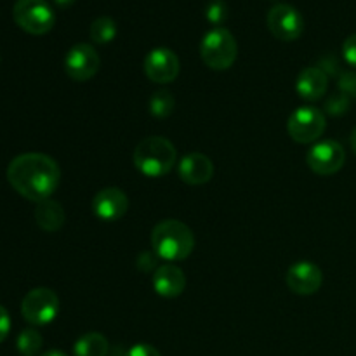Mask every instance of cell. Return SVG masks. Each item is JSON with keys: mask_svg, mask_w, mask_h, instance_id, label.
Masks as SVG:
<instances>
[{"mask_svg": "<svg viewBox=\"0 0 356 356\" xmlns=\"http://www.w3.org/2000/svg\"><path fill=\"white\" fill-rule=\"evenodd\" d=\"M10 186L31 202H44L58 190L61 170L58 162L45 153H23L7 167Z\"/></svg>", "mask_w": 356, "mask_h": 356, "instance_id": "cell-1", "label": "cell"}, {"mask_svg": "<svg viewBox=\"0 0 356 356\" xmlns=\"http://www.w3.org/2000/svg\"><path fill=\"white\" fill-rule=\"evenodd\" d=\"M153 252L159 259L167 263L183 261L193 252L195 236L193 232L177 219H163L156 222L152 232Z\"/></svg>", "mask_w": 356, "mask_h": 356, "instance_id": "cell-2", "label": "cell"}, {"mask_svg": "<svg viewBox=\"0 0 356 356\" xmlns=\"http://www.w3.org/2000/svg\"><path fill=\"white\" fill-rule=\"evenodd\" d=\"M134 165L143 176L162 177L176 165L177 152L172 143L162 136L145 138L134 149Z\"/></svg>", "mask_w": 356, "mask_h": 356, "instance_id": "cell-3", "label": "cell"}, {"mask_svg": "<svg viewBox=\"0 0 356 356\" xmlns=\"http://www.w3.org/2000/svg\"><path fill=\"white\" fill-rule=\"evenodd\" d=\"M236 54H238V45H236L235 37L225 26L212 28L202 38V61L211 70L225 72V70L232 68L233 63L236 61Z\"/></svg>", "mask_w": 356, "mask_h": 356, "instance_id": "cell-4", "label": "cell"}, {"mask_svg": "<svg viewBox=\"0 0 356 356\" xmlns=\"http://www.w3.org/2000/svg\"><path fill=\"white\" fill-rule=\"evenodd\" d=\"M13 17L17 26L30 35H45L54 28L56 14L45 0H16Z\"/></svg>", "mask_w": 356, "mask_h": 356, "instance_id": "cell-5", "label": "cell"}, {"mask_svg": "<svg viewBox=\"0 0 356 356\" xmlns=\"http://www.w3.org/2000/svg\"><path fill=\"white\" fill-rule=\"evenodd\" d=\"M59 313V298L47 287L31 289L21 302V315L31 325H49Z\"/></svg>", "mask_w": 356, "mask_h": 356, "instance_id": "cell-6", "label": "cell"}, {"mask_svg": "<svg viewBox=\"0 0 356 356\" xmlns=\"http://www.w3.org/2000/svg\"><path fill=\"white\" fill-rule=\"evenodd\" d=\"M327 120L325 115L313 106H301L294 110V113L289 117L287 132L296 143L309 145L322 138L325 132Z\"/></svg>", "mask_w": 356, "mask_h": 356, "instance_id": "cell-7", "label": "cell"}, {"mask_svg": "<svg viewBox=\"0 0 356 356\" xmlns=\"http://www.w3.org/2000/svg\"><path fill=\"white\" fill-rule=\"evenodd\" d=\"M271 35L282 42H294L305 31V19L294 6L277 3L270 9L266 17Z\"/></svg>", "mask_w": 356, "mask_h": 356, "instance_id": "cell-8", "label": "cell"}, {"mask_svg": "<svg viewBox=\"0 0 356 356\" xmlns=\"http://www.w3.org/2000/svg\"><path fill=\"white\" fill-rule=\"evenodd\" d=\"M344 162H346V152L343 145L332 139L318 141L306 153V163L318 176H332L339 172Z\"/></svg>", "mask_w": 356, "mask_h": 356, "instance_id": "cell-9", "label": "cell"}, {"mask_svg": "<svg viewBox=\"0 0 356 356\" xmlns=\"http://www.w3.org/2000/svg\"><path fill=\"white\" fill-rule=\"evenodd\" d=\"M101 65L99 54L90 44H75L65 58V72L75 82H87L97 73Z\"/></svg>", "mask_w": 356, "mask_h": 356, "instance_id": "cell-10", "label": "cell"}, {"mask_svg": "<svg viewBox=\"0 0 356 356\" xmlns=\"http://www.w3.org/2000/svg\"><path fill=\"white\" fill-rule=\"evenodd\" d=\"M181 70L176 52L167 47H156L145 58V73L152 82L170 83L177 79Z\"/></svg>", "mask_w": 356, "mask_h": 356, "instance_id": "cell-11", "label": "cell"}, {"mask_svg": "<svg viewBox=\"0 0 356 356\" xmlns=\"http://www.w3.org/2000/svg\"><path fill=\"white\" fill-rule=\"evenodd\" d=\"M285 282L294 294L312 296L322 287L323 275L322 270L312 261H298L289 268Z\"/></svg>", "mask_w": 356, "mask_h": 356, "instance_id": "cell-12", "label": "cell"}, {"mask_svg": "<svg viewBox=\"0 0 356 356\" xmlns=\"http://www.w3.org/2000/svg\"><path fill=\"white\" fill-rule=\"evenodd\" d=\"M129 209V198L125 191L120 188H104L99 193H96L92 200V211L97 219L104 222H113L124 218Z\"/></svg>", "mask_w": 356, "mask_h": 356, "instance_id": "cell-13", "label": "cell"}, {"mask_svg": "<svg viewBox=\"0 0 356 356\" xmlns=\"http://www.w3.org/2000/svg\"><path fill=\"white\" fill-rule=\"evenodd\" d=\"M177 172L183 183L191 184V186H200V184L209 183L214 176V163L204 153H188L179 160Z\"/></svg>", "mask_w": 356, "mask_h": 356, "instance_id": "cell-14", "label": "cell"}, {"mask_svg": "<svg viewBox=\"0 0 356 356\" xmlns=\"http://www.w3.org/2000/svg\"><path fill=\"white\" fill-rule=\"evenodd\" d=\"M152 285L155 292L162 298L172 299L183 294L186 287V277L179 266L172 263H165L155 270L152 277Z\"/></svg>", "mask_w": 356, "mask_h": 356, "instance_id": "cell-15", "label": "cell"}, {"mask_svg": "<svg viewBox=\"0 0 356 356\" xmlns=\"http://www.w3.org/2000/svg\"><path fill=\"white\" fill-rule=\"evenodd\" d=\"M329 87V76L318 66H308L299 73L296 80V90L305 101H318L325 96Z\"/></svg>", "mask_w": 356, "mask_h": 356, "instance_id": "cell-16", "label": "cell"}, {"mask_svg": "<svg viewBox=\"0 0 356 356\" xmlns=\"http://www.w3.org/2000/svg\"><path fill=\"white\" fill-rule=\"evenodd\" d=\"M35 221L37 225L40 226L44 232L49 233H54L58 229L63 228L66 221V214H65V209L59 202L52 200V198H47L44 202H38L37 207H35Z\"/></svg>", "mask_w": 356, "mask_h": 356, "instance_id": "cell-17", "label": "cell"}, {"mask_svg": "<svg viewBox=\"0 0 356 356\" xmlns=\"http://www.w3.org/2000/svg\"><path fill=\"white\" fill-rule=\"evenodd\" d=\"M110 351L106 337L99 332H89L80 337L73 346L75 356H106Z\"/></svg>", "mask_w": 356, "mask_h": 356, "instance_id": "cell-18", "label": "cell"}, {"mask_svg": "<svg viewBox=\"0 0 356 356\" xmlns=\"http://www.w3.org/2000/svg\"><path fill=\"white\" fill-rule=\"evenodd\" d=\"M90 40L96 42V44L104 45L110 44L117 37V23H115L113 17L110 16H99L90 23L89 28Z\"/></svg>", "mask_w": 356, "mask_h": 356, "instance_id": "cell-19", "label": "cell"}, {"mask_svg": "<svg viewBox=\"0 0 356 356\" xmlns=\"http://www.w3.org/2000/svg\"><path fill=\"white\" fill-rule=\"evenodd\" d=\"M174 106H176V99H174L172 92L165 89L156 90L148 103L149 113H152L155 118L170 117L174 111Z\"/></svg>", "mask_w": 356, "mask_h": 356, "instance_id": "cell-20", "label": "cell"}, {"mask_svg": "<svg viewBox=\"0 0 356 356\" xmlns=\"http://www.w3.org/2000/svg\"><path fill=\"white\" fill-rule=\"evenodd\" d=\"M42 336L35 329H24L16 339V348L23 356H37L42 348Z\"/></svg>", "mask_w": 356, "mask_h": 356, "instance_id": "cell-21", "label": "cell"}, {"mask_svg": "<svg viewBox=\"0 0 356 356\" xmlns=\"http://www.w3.org/2000/svg\"><path fill=\"white\" fill-rule=\"evenodd\" d=\"M228 14L229 10L225 0H211L205 7V17L209 19V23L214 24V28L221 26L228 19Z\"/></svg>", "mask_w": 356, "mask_h": 356, "instance_id": "cell-22", "label": "cell"}, {"mask_svg": "<svg viewBox=\"0 0 356 356\" xmlns=\"http://www.w3.org/2000/svg\"><path fill=\"white\" fill-rule=\"evenodd\" d=\"M350 108V97L343 92L332 94L329 99L325 101V111L332 117H339V115H344Z\"/></svg>", "mask_w": 356, "mask_h": 356, "instance_id": "cell-23", "label": "cell"}, {"mask_svg": "<svg viewBox=\"0 0 356 356\" xmlns=\"http://www.w3.org/2000/svg\"><path fill=\"white\" fill-rule=\"evenodd\" d=\"M339 89L348 97H356V72H346L341 75Z\"/></svg>", "mask_w": 356, "mask_h": 356, "instance_id": "cell-24", "label": "cell"}, {"mask_svg": "<svg viewBox=\"0 0 356 356\" xmlns=\"http://www.w3.org/2000/svg\"><path fill=\"white\" fill-rule=\"evenodd\" d=\"M343 58L350 66L356 68V33L350 35L343 44Z\"/></svg>", "mask_w": 356, "mask_h": 356, "instance_id": "cell-25", "label": "cell"}, {"mask_svg": "<svg viewBox=\"0 0 356 356\" xmlns=\"http://www.w3.org/2000/svg\"><path fill=\"white\" fill-rule=\"evenodd\" d=\"M125 356H162V355H160V351L156 350L155 346H152V344L141 343V344H134Z\"/></svg>", "mask_w": 356, "mask_h": 356, "instance_id": "cell-26", "label": "cell"}, {"mask_svg": "<svg viewBox=\"0 0 356 356\" xmlns=\"http://www.w3.org/2000/svg\"><path fill=\"white\" fill-rule=\"evenodd\" d=\"M320 70H322L323 73H325L327 76L329 75H337V72H339V65H337L336 58L334 56H323L322 59H320L318 65Z\"/></svg>", "mask_w": 356, "mask_h": 356, "instance_id": "cell-27", "label": "cell"}, {"mask_svg": "<svg viewBox=\"0 0 356 356\" xmlns=\"http://www.w3.org/2000/svg\"><path fill=\"white\" fill-rule=\"evenodd\" d=\"M10 332V316L3 306H0V343L6 341V337Z\"/></svg>", "mask_w": 356, "mask_h": 356, "instance_id": "cell-28", "label": "cell"}, {"mask_svg": "<svg viewBox=\"0 0 356 356\" xmlns=\"http://www.w3.org/2000/svg\"><path fill=\"white\" fill-rule=\"evenodd\" d=\"M76 0H54V3L56 6H59V7H63V9H65V7H70V6H73V3H75Z\"/></svg>", "mask_w": 356, "mask_h": 356, "instance_id": "cell-29", "label": "cell"}, {"mask_svg": "<svg viewBox=\"0 0 356 356\" xmlns=\"http://www.w3.org/2000/svg\"><path fill=\"white\" fill-rule=\"evenodd\" d=\"M40 356H68V355H65L63 351H59V350H51V351H45V353Z\"/></svg>", "mask_w": 356, "mask_h": 356, "instance_id": "cell-30", "label": "cell"}, {"mask_svg": "<svg viewBox=\"0 0 356 356\" xmlns=\"http://www.w3.org/2000/svg\"><path fill=\"white\" fill-rule=\"evenodd\" d=\"M350 145H351V148H353V152L356 153V127L353 129V132H351V138H350Z\"/></svg>", "mask_w": 356, "mask_h": 356, "instance_id": "cell-31", "label": "cell"}]
</instances>
